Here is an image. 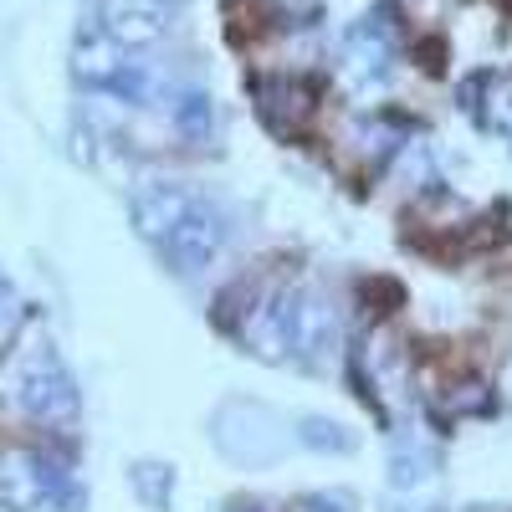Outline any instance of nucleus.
Returning a JSON list of instances; mask_svg holds the SVG:
<instances>
[{
  "label": "nucleus",
  "instance_id": "0eeeda50",
  "mask_svg": "<svg viewBox=\"0 0 512 512\" xmlns=\"http://www.w3.org/2000/svg\"><path fill=\"white\" fill-rule=\"evenodd\" d=\"M118 72H123V47L103 26H88V31L77 36V47H72V77L82 82V88L108 93Z\"/></svg>",
  "mask_w": 512,
  "mask_h": 512
},
{
  "label": "nucleus",
  "instance_id": "2eb2a0df",
  "mask_svg": "<svg viewBox=\"0 0 512 512\" xmlns=\"http://www.w3.org/2000/svg\"><path fill=\"white\" fill-rule=\"evenodd\" d=\"M297 512H344V497H308Z\"/></svg>",
  "mask_w": 512,
  "mask_h": 512
},
{
  "label": "nucleus",
  "instance_id": "f257e3e1",
  "mask_svg": "<svg viewBox=\"0 0 512 512\" xmlns=\"http://www.w3.org/2000/svg\"><path fill=\"white\" fill-rule=\"evenodd\" d=\"M11 405L26 420H36L41 431H72L77 425V384L41 333H31L11 359Z\"/></svg>",
  "mask_w": 512,
  "mask_h": 512
},
{
  "label": "nucleus",
  "instance_id": "6e6552de",
  "mask_svg": "<svg viewBox=\"0 0 512 512\" xmlns=\"http://www.w3.org/2000/svg\"><path fill=\"white\" fill-rule=\"evenodd\" d=\"M190 200H195V195L180 190V185H149V190H139V195H134V226H139V236L159 246L164 231L185 216Z\"/></svg>",
  "mask_w": 512,
  "mask_h": 512
},
{
  "label": "nucleus",
  "instance_id": "f8f14e48",
  "mask_svg": "<svg viewBox=\"0 0 512 512\" xmlns=\"http://www.w3.org/2000/svg\"><path fill=\"white\" fill-rule=\"evenodd\" d=\"M134 487H139V497H144L149 507H164L169 492H175V472H169V466H159V461H139V466H134Z\"/></svg>",
  "mask_w": 512,
  "mask_h": 512
},
{
  "label": "nucleus",
  "instance_id": "1a4fd4ad",
  "mask_svg": "<svg viewBox=\"0 0 512 512\" xmlns=\"http://www.w3.org/2000/svg\"><path fill=\"white\" fill-rule=\"evenodd\" d=\"M482 123L497 128V134L512 139V72H497V77H482Z\"/></svg>",
  "mask_w": 512,
  "mask_h": 512
},
{
  "label": "nucleus",
  "instance_id": "dca6fc26",
  "mask_svg": "<svg viewBox=\"0 0 512 512\" xmlns=\"http://www.w3.org/2000/svg\"><path fill=\"white\" fill-rule=\"evenodd\" d=\"M492 395H497V400H502V405L512 410V359L502 364V374H497V390H492Z\"/></svg>",
  "mask_w": 512,
  "mask_h": 512
},
{
  "label": "nucleus",
  "instance_id": "9b49d317",
  "mask_svg": "<svg viewBox=\"0 0 512 512\" xmlns=\"http://www.w3.org/2000/svg\"><path fill=\"white\" fill-rule=\"evenodd\" d=\"M175 123H180L185 139H205L210 128H216V108H210L205 93H185V98L175 103Z\"/></svg>",
  "mask_w": 512,
  "mask_h": 512
},
{
  "label": "nucleus",
  "instance_id": "f3484780",
  "mask_svg": "<svg viewBox=\"0 0 512 512\" xmlns=\"http://www.w3.org/2000/svg\"><path fill=\"white\" fill-rule=\"evenodd\" d=\"M477 512H507V507H477Z\"/></svg>",
  "mask_w": 512,
  "mask_h": 512
},
{
  "label": "nucleus",
  "instance_id": "f03ea898",
  "mask_svg": "<svg viewBox=\"0 0 512 512\" xmlns=\"http://www.w3.org/2000/svg\"><path fill=\"white\" fill-rule=\"evenodd\" d=\"M277 313H282V333H287V354L292 359H328L338 344V318L328 308V297L313 287H287L277 292Z\"/></svg>",
  "mask_w": 512,
  "mask_h": 512
},
{
  "label": "nucleus",
  "instance_id": "423d86ee",
  "mask_svg": "<svg viewBox=\"0 0 512 512\" xmlns=\"http://www.w3.org/2000/svg\"><path fill=\"white\" fill-rule=\"evenodd\" d=\"M251 93H256V108H262V118L272 123V134H282V139L308 134V123L318 118V88H313L308 77H297V72L256 77Z\"/></svg>",
  "mask_w": 512,
  "mask_h": 512
},
{
  "label": "nucleus",
  "instance_id": "9d476101",
  "mask_svg": "<svg viewBox=\"0 0 512 512\" xmlns=\"http://www.w3.org/2000/svg\"><path fill=\"white\" fill-rule=\"evenodd\" d=\"M297 441H303L308 451H349V431L338 420H323V415H303L297 420Z\"/></svg>",
  "mask_w": 512,
  "mask_h": 512
},
{
  "label": "nucleus",
  "instance_id": "ddd939ff",
  "mask_svg": "<svg viewBox=\"0 0 512 512\" xmlns=\"http://www.w3.org/2000/svg\"><path fill=\"white\" fill-rule=\"evenodd\" d=\"M492 400H497V395L487 390L482 379H461L456 395H446V410H451V415H487Z\"/></svg>",
  "mask_w": 512,
  "mask_h": 512
},
{
  "label": "nucleus",
  "instance_id": "39448f33",
  "mask_svg": "<svg viewBox=\"0 0 512 512\" xmlns=\"http://www.w3.org/2000/svg\"><path fill=\"white\" fill-rule=\"evenodd\" d=\"M98 26L123 52H149L175 31V0H98Z\"/></svg>",
  "mask_w": 512,
  "mask_h": 512
},
{
  "label": "nucleus",
  "instance_id": "20e7f679",
  "mask_svg": "<svg viewBox=\"0 0 512 512\" xmlns=\"http://www.w3.org/2000/svg\"><path fill=\"white\" fill-rule=\"evenodd\" d=\"M62 487V472L52 456H41L36 446H0V507L6 512H36L41 502H52Z\"/></svg>",
  "mask_w": 512,
  "mask_h": 512
},
{
  "label": "nucleus",
  "instance_id": "a211bd4d",
  "mask_svg": "<svg viewBox=\"0 0 512 512\" xmlns=\"http://www.w3.org/2000/svg\"><path fill=\"white\" fill-rule=\"evenodd\" d=\"M236 512H262V507H236Z\"/></svg>",
  "mask_w": 512,
  "mask_h": 512
},
{
  "label": "nucleus",
  "instance_id": "7ed1b4c3",
  "mask_svg": "<svg viewBox=\"0 0 512 512\" xmlns=\"http://www.w3.org/2000/svg\"><path fill=\"white\" fill-rule=\"evenodd\" d=\"M221 246H226V221H221V210L216 205H205L200 195L185 205V216L164 231V241H159V251H164V262L175 267L180 277H195V272H205L210 262L221 256Z\"/></svg>",
  "mask_w": 512,
  "mask_h": 512
},
{
  "label": "nucleus",
  "instance_id": "4468645a",
  "mask_svg": "<svg viewBox=\"0 0 512 512\" xmlns=\"http://www.w3.org/2000/svg\"><path fill=\"white\" fill-rule=\"evenodd\" d=\"M251 11H262V16H272L277 26H303L313 11H318V0H246Z\"/></svg>",
  "mask_w": 512,
  "mask_h": 512
}]
</instances>
